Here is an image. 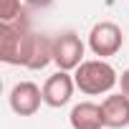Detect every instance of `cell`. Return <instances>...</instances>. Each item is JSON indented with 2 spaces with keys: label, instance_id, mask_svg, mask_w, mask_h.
Wrapping results in <instances>:
<instances>
[{
  "label": "cell",
  "instance_id": "9",
  "mask_svg": "<svg viewBox=\"0 0 129 129\" xmlns=\"http://www.w3.org/2000/svg\"><path fill=\"white\" fill-rule=\"evenodd\" d=\"M71 126L74 129H101L104 126V114L101 106L94 101H81L71 109Z\"/></svg>",
  "mask_w": 129,
  "mask_h": 129
},
{
  "label": "cell",
  "instance_id": "4",
  "mask_svg": "<svg viewBox=\"0 0 129 129\" xmlns=\"http://www.w3.org/2000/svg\"><path fill=\"white\" fill-rule=\"evenodd\" d=\"M89 48L99 58L114 56L121 48V30H119V25L116 23H109V20L96 23L91 28V33H89Z\"/></svg>",
  "mask_w": 129,
  "mask_h": 129
},
{
  "label": "cell",
  "instance_id": "10",
  "mask_svg": "<svg viewBox=\"0 0 129 129\" xmlns=\"http://www.w3.org/2000/svg\"><path fill=\"white\" fill-rule=\"evenodd\" d=\"M25 13L20 8V0H0V20L3 23H13L20 20Z\"/></svg>",
  "mask_w": 129,
  "mask_h": 129
},
{
  "label": "cell",
  "instance_id": "5",
  "mask_svg": "<svg viewBox=\"0 0 129 129\" xmlns=\"http://www.w3.org/2000/svg\"><path fill=\"white\" fill-rule=\"evenodd\" d=\"M74 86H76L74 76H69V71H61V69H58V71H56L53 76H48L46 84H43V101H46L48 106H53V109L69 104L71 96H74Z\"/></svg>",
  "mask_w": 129,
  "mask_h": 129
},
{
  "label": "cell",
  "instance_id": "8",
  "mask_svg": "<svg viewBox=\"0 0 129 129\" xmlns=\"http://www.w3.org/2000/svg\"><path fill=\"white\" fill-rule=\"evenodd\" d=\"M101 114H104V126L121 129L129 126V96L126 94H111L101 101Z\"/></svg>",
  "mask_w": 129,
  "mask_h": 129
},
{
  "label": "cell",
  "instance_id": "12",
  "mask_svg": "<svg viewBox=\"0 0 129 129\" xmlns=\"http://www.w3.org/2000/svg\"><path fill=\"white\" fill-rule=\"evenodd\" d=\"M25 3H28V5H33V8H48L53 0H25Z\"/></svg>",
  "mask_w": 129,
  "mask_h": 129
},
{
  "label": "cell",
  "instance_id": "3",
  "mask_svg": "<svg viewBox=\"0 0 129 129\" xmlns=\"http://www.w3.org/2000/svg\"><path fill=\"white\" fill-rule=\"evenodd\" d=\"M84 61V43L74 30L58 33L53 38V63L61 71H76Z\"/></svg>",
  "mask_w": 129,
  "mask_h": 129
},
{
  "label": "cell",
  "instance_id": "11",
  "mask_svg": "<svg viewBox=\"0 0 129 129\" xmlns=\"http://www.w3.org/2000/svg\"><path fill=\"white\" fill-rule=\"evenodd\" d=\"M121 94H126V96H129V69L121 74Z\"/></svg>",
  "mask_w": 129,
  "mask_h": 129
},
{
  "label": "cell",
  "instance_id": "7",
  "mask_svg": "<svg viewBox=\"0 0 129 129\" xmlns=\"http://www.w3.org/2000/svg\"><path fill=\"white\" fill-rule=\"evenodd\" d=\"M51 61H53V38L41 36V33H30L23 66L30 69V71H41V69L48 66Z\"/></svg>",
  "mask_w": 129,
  "mask_h": 129
},
{
  "label": "cell",
  "instance_id": "6",
  "mask_svg": "<svg viewBox=\"0 0 129 129\" xmlns=\"http://www.w3.org/2000/svg\"><path fill=\"white\" fill-rule=\"evenodd\" d=\"M43 101V89H38L33 81H20L10 91V109L20 116H33L41 109Z\"/></svg>",
  "mask_w": 129,
  "mask_h": 129
},
{
  "label": "cell",
  "instance_id": "2",
  "mask_svg": "<svg viewBox=\"0 0 129 129\" xmlns=\"http://www.w3.org/2000/svg\"><path fill=\"white\" fill-rule=\"evenodd\" d=\"M28 38H30V30L23 18L13 23H0V58L10 66H23Z\"/></svg>",
  "mask_w": 129,
  "mask_h": 129
},
{
  "label": "cell",
  "instance_id": "1",
  "mask_svg": "<svg viewBox=\"0 0 129 129\" xmlns=\"http://www.w3.org/2000/svg\"><path fill=\"white\" fill-rule=\"evenodd\" d=\"M74 81L76 86L89 94V96H96V94H106L114 89L116 84V71L111 63H106L104 58H94V61H81V66L76 69L74 74Z\"/></svg>",
  "mask_w": 129,
  "mask_h": 129
}]
</instances>
